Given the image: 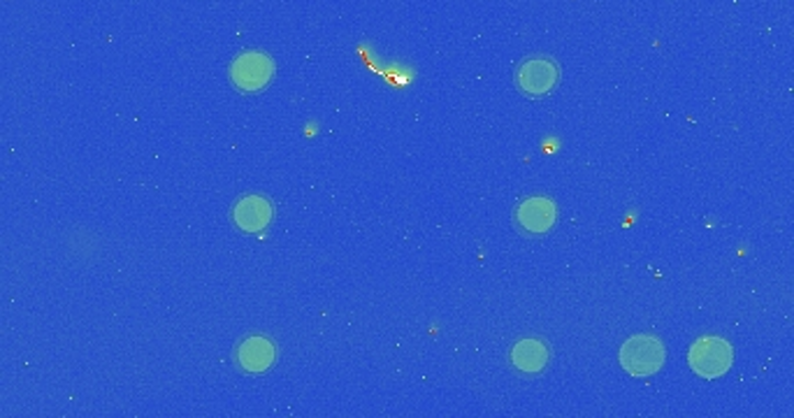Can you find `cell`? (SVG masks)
I'll return each mask as SVG.
<instances>
[{"mask_svg":"<svg viewBox=\"0 0 794 418\" xmlns=\"http://www.w3.org/2000/svg\"><path fill=\"white\" fill-rule=\"evenodd\" d=\"M511 365L523 372V374H540L551 361V349L546 342L537 340V337H525L511 347Z\"/></svg>","mask_w":794,"mask_h":418,"instance_id":"ba28073f","label":"cell"},{"mask_svg":"<svg viewBox=\"0 0 794 418\" xmlns=\"http://www.w3.org/2000/svg\"><path fill=\"white\" fill-rule=\"evenodd\" d=\"M558 222V207L544 195H532L515 210V226L528 235H546Z\"/></svg>","mask_w":794,"mask_h":418,"instance_id":"8992f818","label":"cell"},{"mask_svg":"<svg viewBox=\"0 0 794 418\" xmlns=\"http://www.w3.org/2000/svg\"><path fill=\"white\" fill-rule=\"evenodd\" d=\"M667 361V349L660 337L632 335L619 351V363L629 376H650L660 372Z\"/></svg>","mask_w":794,"mask_h":418,"instance_id":"6da1fadb","label":"cell"},{"mask_svg":"<svg viewBox=\"0 0 794 418\" xmlns=\"http://www.w3.org/2000/svg\"><path fill=\"white\" fill-rule=\"evenodd\" d=\"M274 72H276L274 58L258 49H247L242 54H237L228 68L230 82L242 93L263 91L265 87H270Z\"/></svg>","mask_w":794,"mask_h":418,"instance_id":"3957f363","label":"cell"},{"mask_svg":"<svg viewBox=\"0 0 794 418\" xmlns=\"http://www.w3.org/2000/svg\"><path fill=\"white\" fill-rule=\"evenodd\" d=\"M235 363L247 374H265L276 363V344L268 335H249L237 344Z\"/></svg>","mask_w":794,"mask_h":418,"instance_id":"5b68a950","label":"cell"},{"mask_svg":"<svg viewBox=\"0 0 794 418\" xmlns=\"http://www.w3.org/2000/svg\"><path fill=\"white\" fill-rule=\"evenodd\" d=\"M230 216H232V224L237 226V230L253 235V233L265 230L272 224L274 207L268 197L251 193V195H242L240 201L232 205Z\"/></svg>","mask_w":794,"mask_h":418,"instance_id":"52a82bcc","label":"cell"},{"mask_svg":"<svg viewBox=\"0 0 794 418\" xmlns=\"http://www.w3.org/2000/svg\"><path fill=\"white\" fill-rule=\"evenodd\" d=\"M560 82V66L546 54H534L523 58L515 68V87L528 98L551 95Z\"/></svg>","mask_w":794,"mask_h":418,"instance_id":"277c9868","label":"cell"},{"mask_svg":"<svg viewBox=\"0 0 794 418\" xmlns=\"http://www.w3.org/2000/svg\"><path fill=\"white\" fill-rule=\"evenodd\" d=\"M734 363V349L718 335L700 337L688 351V365L690 370L702 376V380H721L723 374L729 372Z\"/></svg>","mask_w":794,"mask_h":418,"instance_id":"7a4b0ae2","label":"cell"}]
</instances>
